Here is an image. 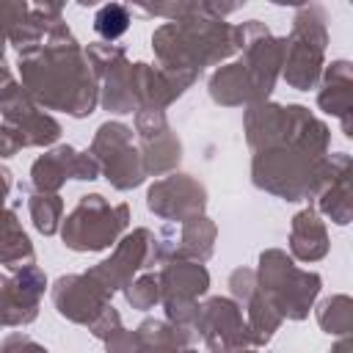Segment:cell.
Instances as JSON below:
<instances>
[{"instance_id": "6da1fadb", "label": "cell", "mask_w": 353, "mask_h": 353, "mask_svg": "<svg viewBox=\"0 0 353 353\" xmlns=\"http://www.w3.org/2000/svg\"><path fill=\"white\" fill-rule=\"evenodd\" d=\"M19 72L22 88L36 105L63 110L74 119L94 113L99 91L97 77L72 33L19 58Z\"/></svg>"}, {"instance_id": "7a4b0ae2", "label": "cell", "mask_w": 353, "mask_h": 353, "mask_svg": "<svg viewBox=\"0 0 353 353\" xmlns=\"http://www.w3.org/2000/svg\"><path fill=\"white\" fill-rule=\"evenodd\" d=\"M240 25L223 19H182L154 30L152 44L160 58V72L182 94L204 66L229 58L240 50Z\"/></svg>"}, {"instance_id": "3957f363", "label": "cell", "mask_w": 353, "mask_h": 353, "mask_svg": "<svg viewBox=\"0 0 353 353\" xmlns=\"http://www.w3.org/2000/svg\"><path fill=\"white\" fill-rule=\"evenodd\" d=\"M350 171V157L347 154H325V157H312L295 146H273L262 149L254 154L251 176L254 185L281 196L287 201L298 199H312L320 196L325 185H331L339 174Z\"/></svg>"}, {"instance_id": "277c9868", "label": "cell", "mask_w": 353, "mask_h": 353, "mask_svg": "<svg viewBox=\"0 0 353 353\" xmlns=\"http://www.w3.org/2000/svg\"><path fill=\"white\" fill-rule=\"evenodd\" d=\"M256 287L281 317L303 320L320 292V276L295 268V262L284 251L270 248L259 256Z\"/></svg>"}, {"instance_id": "5b68a950", "label": "cell", "mask_w": 353, "mask_h": 353, "mask_svg": "<svg viewBox=\"0 0 353 353\" xmlns=\"http://www.w3.org/2000/svg\"><path fill=\"white\" fill-rule=\"evenodd\" d=\"M325 11L320 6H303L295 14V25L290 39H284V80L298 88L309 91L320 72H323V52H325Z\"/></svg>"}, {"instance_id": "8992f818", "label": "cell", "mask_w": 353, "mask_h": 353, "mask_svg": "<svg viewBox=\"0 0 353 353\" xmlns=\"http://www.w3.org/2000/svg\"><path fill=\"white\" fill-rule=\"evenodd\" d=\"M130 223L127 204H108L99 193L83 196L77 207L66 215L61 237L72 251H102L119 240Z\"/></svg>"}, {"instance_id": "52a82bcc", "label": "cell", "mask_w": 353, "mask_h": 353, "mask_svg": "<svg viewBox=\"0 0 353 353\" xmlns=\"http://www.w3.org/2000/svg\"><path fill=\"white\" fill-rule=\"evenodd\" d=\"M91 154L99 163V171L116 190H130L143 182L146 168L141 152L132 146V130L119 121H105L91 143Z\"/></svg>"}, {"instance_id": "ba28073f", "label": "cell", "mask_w": 353, "mask_h": 353, "mask_svg": "<svg viewBox=\"0 0 353 353\" xmlns=\"http://www.w3.org/2000/svg\"><path fill=\"white\" fill-rule=\"evenodd\" d=\"M240 50H243V61L240 66L248 74V83L254 88V99L256 105L265 102L276 85V77L281 72L284 63V39L270 36V30L251 19L245 25H240Z\"/></svg>"}, {"instance_id": "9c48e42d", "label": "cell", "mask_w": 353, "mask_h": 353, "mask_svg": "<svg viewBox=\"0 0 353 353\" xmlns=\"http://www.w3.org/2000/svg\"><path fill=\"white\" fill-rule=\"evenodd\" d=\"M196 331L212 353H237L243 347H259L243 317V309L229 298H210L199 309Z\"/></svg>"}, {"instance_id": "30bf717a", "label": "cell", "mask_w": 353, "mask_h": 353, "mask_svg": "<svg viewBox=\"0 0 353 353\" xmlns=\"http://www.w3.org/2000/svg\"><path fill=\"white\" fill-rule=\"evenodd\" d=\"M0 110H3L6 127H11L19 135L22 146H44L58 141L61 135V124L47 113H41L39 105L30 99V94L14 80L0 85Z\"/></svg>"}, {"instance_id": "8fae6325", "label": "cell", "mask_w": 353, "mask_h": 353, "mask_svg": "<svg viewBox=\"0 0 353 353\" xmlns=\"http://www.w3.org/2000/svg\"><path fill=\"white\" fill-rule=\"evenodd\" d=\"M149 243H152V232H149V229H135L132 234H127V237L116 245V251H113L105 262H99L97 268L85 270L88 281L110 301V295H113L116 290H124V287L132 281V276H135L141 268H146Z\"/></svg>"}, {"instance_id": "7c38bea8", "label": "cell", "mask_w": 353, "mask_h": 353, "mask_svg": "<svg viewBox=\"0 0 353 353\" xmlns=\"http://www.w3.org/2000/svg\"><path fill=\"white\" fill-rule=\"evenodd\" d=\"M146 204L154 215L165 218V221H176L185 223L190 218L204 215V204H207V193L204 185L196 182L188 174H171L160 182H154L149 188Z\"/></svg>"}, {"instance_id": "4fadbf2b", "label": "cell", "mask_w": 353, "mask_h": 353, "mask_svg": "<svg viewBox=\"0 0 353 353\" xmlns=\"http://www.w3.org/2000/svg\"><path fill=\"white\" fill-rule=\"evenodd\" d=\"M99 163L91 152H74L72 146H55L41 154L30 168V185L36 193H55L66 179H97Z\"/></svg>"}, {"instance_id": "5bb4252c", "label": "cell", "mask_w": 353, "mask_h": 353, "mask_svg": "<svg viewBox=\"0 0 353 353\" xmlns=\"http://www.w3.org/2000/svg\"><path fill=\"white\" fill-rule=\"evenodd\" d=\"M135 130L141 135V160L146 174H165L179 163V138L171 132L163 110L141 108L135 113Z\"/></svg>"}, {"instance_id": "9a60e30c", "label": "cell", "mask_w": 353, "mask_h": 353, "mask_svg": "<svg viewBox=\"0 0 353 353\" xmlns=\"http://www.w3.org/2000/svg\"><path fill=\"white\" fill-rule=\"evenodd\" d=\"M47 279L39 265L19 268L0 284V325H25L39 314V298L44 295Z\"/></svg>"}, {"instance_id": "2e32d148", "label": "cell", "mask_w": 353, "mask_h": 353, "mask_svg": "<svg viewBox=\"0 0 353 353\" xmlns=\"http://www.w3.org/2000/svg\"><path fill=\"white\" fill-rule=\"evenodd\" d=\"M52 303H55L61 317H66L72 323H80V325H91L110 306V301L88 281L85 273L61 276L52 287Z\"/></svg>"}, {"instance_id": "e0dca14e", "label": "cell", "mask_w": 353, "mask_h": 353, "mask_svg": "<svg viewBox=\"0 0 353 353\" xmlns=\"http://www.w3.org/2000/svg\"><path fill=\"white\" fill-rule=\"evenodd\" d=\"M160 301H196L210 287V273L201 262L193 259H171L157 276Z\"/></svg>"}, {"instance_id": "ac0fdd59", "label": "cell", "mask_w": 353, "mask_h": 353, "mask_svg": "<svg viewBox=\"0 0 353 353\" xmlns=\"http://www.w3.org/2000/svg\"><path fill=\"white\" fill-rule=\"evenodd\" d=\"M317 105H320L325 113L339 116L345 135H347V138L353 135V127H350L353 74H350V63H347V61H334V63L325 69V80H323V88H320V94H317Z\"/></svg>"}, {"instance_id": "d6986e66", "label": "cell", "mask_w": 353, "mask_h": 353, "mask_svg": "<svg viewBox=\"0 0 353 353\" xmlns=\"http://www.w3.org/2000/svg\"><path fill=\"white\" fill-rule=\"evenodd\" d=\"M290 248L292 256L301 262H317L328 254V232L314 207H306L292 218Z\"/></svg>"}, {"instance_id": "ffe728a7", "label": "cell", "mask_w": 353, "mask_h": 353, "mask_svg": "<svg viewBox=\"0 0 353 353\" xmlns=\"http://www.w3.org/2000/svg\"><path fill=\"white\" fill-rule=\"evenodd\" d=\"M210 97L218 105H256L254 88H251L248 74L240 66V61L229 63V66H221L210 77Z\"/></svg>"}, {"instance_id": "44dd1931", "label": "cell", "mask_w": 353, "mask_h": 353, "mask_svg": "<svg viewBox=\"0 0 353 353\" xmlns=\"http://www.w3.org/2000/svg\"><path fill=\"white\" fill-rule=\"evenodd\" d=\"M105 88H102V105L110 113H132L138 110V99H135V88H132V63H127V58L116 61L105 74Z\"/></svg>"}, {"instance_id": "7402d4cb", "label": "cell", "mask_w": 353, "mask_h": 353, "mask_svg": "<svg viewBox=\"0 0 353 353\" xmlns=\"http://www.w3.org/2000/svg\"><path fill=\"white\" fill-rule=\"evenodd\" d=\"M212 243H215V223L204 215L190 218L182 223L179 240H176V251L174 259H193V262H204L212 254Z\"/></svg>"}, {"instance_id": "603a6c76", "label": "cell", "mask_w": 353, "mask_h": 353, "mask_svg": "<svg viewBox=\"0 0 353 353\" xmlns=\"http://www.w3.org/2000/svg\"><path fill=\"white\" fill-rule=\"evenodd\" d=\"M245 323H248L254 339L259 342V347L268 345V339L273 336V331L281 325V314H279L276 306L259 292V287H256V292L245 301Z\"/></svg>"}, {"instance_id": "cb8c5ba5", "label": "cell", "mask_w": 353, "mask_h": 353, "mask_svg": "<svg viewBox=\"0 0 353 353\" xmlns=\"http://www.w3.org/2000/svg\"><path fill=\"white\" fill-rule=\"evenodd\" d=\"M320 212H325L334 223L345 226L350 223L353 215V201H350V171L339 174L331 185L320 190Z\"/></svg>"}, {"instance_id": "d4e9b609", "label": "cell", "mask_w": 353, "mask_h": 353, "mask_svg": "<svg viewBox=\"0 0 353 353\" xmlns=\"http://www.w3.org/2000/svg\"><path fill=\"white\" fill-rule=\"evenodd\" d=\"M317 323L325 334L334 336H347L353 328V301L347 295H334L325 298L317 309Z\"/></svg>"}, {"instance_id": "484cf974", "label": "cell", "mask_w": 353, "mask_h": 353, "mask_svg": "<svg viewBox=\"0 0 353 353\" xmlns=\"http://www.w3.org/2000/svg\"><path fill=\"white\" fill-rule=\"evenodd\" d=\"M28 210L33 218V226L41 234H55L61 226V212H63V201L58 193H33L28 199Z\"/></svg>"}, {"instance_id": "4316f807", "label": "cell", "mask_w": 353, "mask_h": 353, "mask_svg": "<svg viewBox=\"0 0 353 353\" xmlns=\"http://www.w3.org/2000/svg\"><path fill=\"white\" fill-rule=\"evenodd\" d=\"M36 254H33V245L28 240V234L22 232V226L11 229L8 234L0 237V265L11 268V270H19V268H28V265H36L33 262Z\"/></svg>"}, {"instance_id": "83f0119b", "label": "cell", "mask_w": 353, "mask_h": 353, "mask_svg": "<svg viewBox=\"0 0 353 353\" xmlns=\"http://www.w3.org/2000/svg\"><path fill=\"white\" fill-rule=\"evenodd\" d=\"M127 28H130V8L121 3H108L94 17V30L105 41H116L121 33H127Z\"/></svg>"}, {"instance_id": "f1b7e54d", "label": "cell", "mask_w": 353, "mask_h": 353, "mask_svg": "<svg viewBox=\"0 0 353 353\" xmlns=\"http://www.w3.org/2000/svg\"><path fill=\"white\" fill-rule=\"evenodd\" d=\"M124 295L130 301V306L135 309H152L157 301H160V284H157V276L152 273H143L141 279L130 281L124 287Z\"/></svg>"}, {"instance_id": "f546056e", "label": "cell", "mask_w": 353, "mask_h": 353, "mask_svg": "<svg viewBox=\"0 0 353 353\" xmlns=\"http://www.w3.org/2000/svg\"><path fill=\"white\" fill-rule=\"evenodd\" d=\"M105 347H108V353H146L141 336L135 331H127V328H116L105 339Z\"/></svg>"}, {"instance_id": "4dcf8cb0", "label": "cell", "mask_w": 353, "mask_h": 353, "mask_svg": "<svg viewBox=\"0 0 353 353\" xmlns=\"http://www.w3.org/2000/svg\"><path fill=\"white\" fill-rule=\"evenodd\" d=\"M8 188H11V171L0 165V237L8 234L11 229L19 226L14 210H6V196H8Z\"/></svg>"}, {"instance_id": "1f68e13d", "label": "cell", "mask_w": 353, "mask_h": 353, "mask_svg": "<svg viewBox=\"0 0 353 353\" xmlns=\"http://www.w3.org/2000/svg\"><path fill=\"white\" fill-rule=\"evenodd\" d=\"M229 287H232V295L245 303V301L256 292V273L248 270V268H237V270L229 276Z\"/></svg>"}, {"instance_id": "d6a6232c", "label": "cell", "mask_w": 353, "mask_h": 353, "mask_svg": "<svg viewBox=\"0 0 353 353\" xmlns=\"http://www.w3.org/2000/svg\"><path fill=\"white\" fill-rule=\"evenodd\" d=\"M116 328H121V317H119V312H116L113 306H108V309L88 325V331H91L97 339H108Z\"/></svg>"}, {"instance_id": "836d02e7", "label": "cell", "mask_w": 353, "mask_h": 353, "mask_svg": "<svg viewBox=\"0 0 353 353\" xmlns=\"http://www.w3.org/2000/svg\"><path fill=\"white\" fill-rule=\"evenodd\" d=\"M0 353H47V347H41L39 342H33L25 334H11L0 345Z\"/></svg>"}, {"instance_id": "e575fe53", "label": "cell", "mask_w": 353, "mask_h": 353, "mask_svg": "<svg viewBox=\"0 0 353 353\" xmlns=\"http://www.w3.org/2000/svg\"><path fill=\"white\" fill-rule=\"evenodd\" d=\"M19 149H22L19 135H17L11 127L0 124V157H11V154H14V152H19Z\"/></svg>"}, {"instance_id": "d590c367", "label": "cell", "mask_w": 353, "mask_h": 353, "mask_svg": "<svg viewBox=\"0 0 353 353\" xmlns=\"http://www.w3.org/2000/svg\"><path fill=\"white\" fill-rule=\"evenodd\" d=\"M350 350H353V347H350V339H347V336H342V339L334 345V350H331V353H350Z\"/></svg>"}, {"instance_id": "8d00e7d4", "label": "cell", "mask_w": 353, "mask_h": 353, "mask_svg": "<svg viewBox=\"0 0 353 353\" xmlns=\"http://www.w3.org/2000/svg\"><path fill=\"white\" fill-rule=\"evenodd\" d=\"M237 353H256V347H243V350H237Z\"/></svg>"}, {"instance_id": "74e56055", "label": "cell", "mask_w": 353, "mask_h": 353, "mask_svg": "<svg viewBox=\"0 0 353 353\" xmlns=\"http://www.w3.org/2000/svg\"><path fill=\"white\" fill-rule=\"evenodd\" d=\"M182 353H196V350H190V347H185V350H182Z\"/></svg>"}]
</instances>
